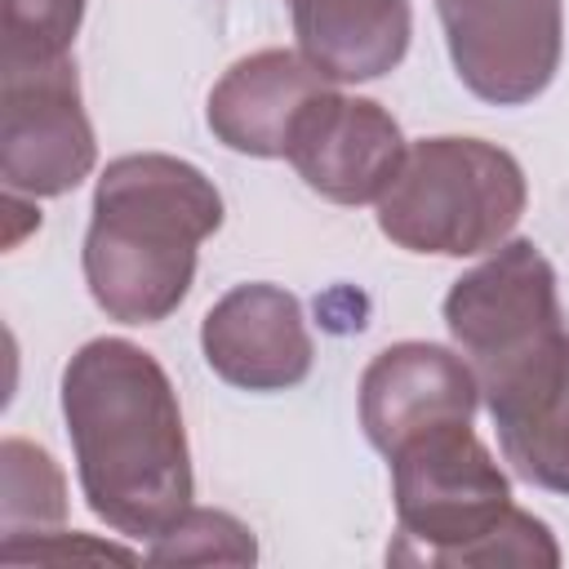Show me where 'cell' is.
Instances as JSON below:
<instances>
[{
    "label": "cell",
    "instance_id": "obj_1",
    "mask_svg": "<svg viewBox=\"0 0 569 569\" xmlns=\"http://www.w3.org/2000/svg\"><path fill=\"white\" fill-rule=\"evenodd\" d=\"M62 418L89 511L124 533H164L196 493L178 391L129 338H89L62 369Z\"/></svg>",
    "mask_w": 569,
    "mask_h": 569
},
{
    "label": "cell",
    "instance_id": "obj_2",
    "mask_svg": "<svg viewBox=\"0 0 569 569\" xmlns=\"http://www.w3.org/2000/svg\"><path fill=\"white\" fill-rule=\"evenodd\" d=\"M222 227V196L204 169L164 151H133L102 169L84 236V284L120 325L169 320L196 280V249Z\"/></svg>",
    "mask_w": 569,
    "mask_h": 569
},
{
    "label": "cell",
    "instance_id": "obj_3",
    "mask_svg": "<svg viewBox=\"0 0 569 569\" xmlns=\"http://www.w3.org/2000/svg\"><path fill=\"white\" fill-rule=\"evenodd\" d=\"M391 458L396 565H560L551 529L511 502V480L471 431L445 422Z\"/></svg>",
    "mask_w": 569,
    "mask_h": 569
},
{
    "label": "cell",
    "instance_id": "obj_4",
    "mask_svg": "<svg viewBox=\"0 0 569 569\" xmlns=\"http://www.w3.org/2000/svg\"><path fill=\"white\" fill-rule=\"evenodd\" d=\"M529 182L511 151L485 138H418L378 200V231L409 253L471 258L498 249L525 218Z\"/></svg>",
    "mask_w": 569,
    "mask_h": 569
},
{
    "label": "cell",
    "instance_id": "obj_5",
    "mask_svg": "<svg viewBox=\"0 0 569 569\" xmlns=\"http://www.w3.org/2000/svg\"><path fill=\"white\" fill-rule=\"evenodd\" d=\"M445 325L476 382H493L565 333L556 267L533 240H502L445 293Z\"/></svg>",
    "mask_w": 569,
    "mask_h": 569
},
{
    "label": "cell",
    "instance_id": "obj_6",
    "mask_svg": "<svg viewBox=\"0 0 569 569\" xmlns=\"http://www.w3.org/2000/svg\"><path fill=\"white\" fill-rule=\"evenodd\" d=\"M98 160L71 53L49 62H4L0 178L9 196H67Z\"/></svg>",
    "mask_w": 569,
    "mask_h": 569
},
{
    "label": "cell",
    "instance_id": "obj_7",
    "mask_svg": "<svg viewBox=\"0 0 569 569\" xmlns=\"http://www.w3.org/2000/svg\"><path fill=\"white\" fill-rule=\"evenodd\" d=\"M458 80L493 102H533L560 71L565 4L560 0H436Z\"/></svg>",
    "mask_w": 569,
    "mask_h": 569
},
{
    "label": "cell",
    "instance_id": "obj_8",
    "mask_svg": "<svg viewBox=\"0 0 569 569\" xmlns=\"http://www.w3.org/2000/svg\"><path fill=\"white\" fill-rule=\"evenodd\" d=\"M405 133L382 102L325 89L298 116L284 160L325 200L369 204L382 200L405 164Z\"/></svg>",
    "mask_w": 569,
    "mask_h": 569
},
{
    "label": "cell",
    "instance_id": "obj_9",
    "mask_svg": "<svg viewBox=\"0 0 569 569\" xmlns=\"http://www.w3.org/2000/svg\"><path fill=\"white\" fill-rule=\"evenodd\" d=\"M476 405V369L440 342H391L360 373V427L378 453H396L431 427L471 422Z\"/></svg>",
    "mask_w": 569,
    "mask_h": 569
},
{
    "label": "cell",
    "instance_id": "obj_10",
    "mask_svg": "<svg viewBox=\"0 0 569 569\" xmlns=\"http://www.w3.org/2000/svg\"><path fill=\"white\" fill-rule=\"evenodd\" d=\"M209 369L240 391H284L311 373L316 347L289 289L253 280L222 293L200 320Z\"/></svg>",
    "mask_w": 569,
    "mask_h": 569
},
{
    "label": "cell",
    "instance_id": "obj_11",
    "mask_svg": "<svg viewBox=\"0 0 569 569\" xmlns=\"http://www.w3.org/2000/svg\"><path fill=\"white\" fill-rule=\"evenodd\" d=\"M520 480L569 493V333L480 387Z\"/></svg>",
    "mask_w": 569,
    "mask_h": 569
},
{
    "label": "cell",
    "instance_id": "obj_12",
    "mask_svg": "<svg viewBox=\"0 0 569 569\" xmlns=\"http://www.w3.org/2000/svg\"><path fill=\"white\" fill-rule=\"evenodd\" d=\"M329 80L293 49H258L222 71L209 89L204 120L213 138L240 156H284L289 133L311 98H320Z\"/></svg>",
    "mask_w": 569,
    "mask_h": 569
},
{
    "label": "cell",
    "instance_id": "obj_13",
    "mask_svg": "<svg viewBox=\"0 0 569 569\" xmlns=\"http://www.w3.org/2000/svg\"><path fill=\"white\" fill-rule=\"evenodd\" d=\"M298 53L333 84L378 80L400 67L413 13L409 0H284Z\"/></svg>",
    "mask_w": 569,
    "mask_h": 569
},
{
    "label": "cell",
    "instance_id": "obj_14",
    "mask_svg": "<svg viewBox=\"0 0 569 569\" xmlns=\"http://www.w3.org/2000/svg\"><path fill=\"white\" fill-rule=\"evenodd\" d=\"M0 462H4V542L13 538H40L49 525H62L67 516V489H62V471L49 458V449L9 436L0 445Z\"/></svg>",
    "mask_w": 569,
    "mask_h": 569
},
{
    "label": "cell",
    "instance_id": "obj_15",
    "mask_svg": "<svg viewBox=\"0 0 569 569\" xmlns=\"http://www.w3.org/2000/svg\"><path fill=\"white\" fill-rule=\"evenodd\" d=\"M147 556L156 565H253L258 542L236 516L213 507H187L164 533L151 538Z\"/></svg>",
    "mask_w": 569,
    "mask_h": 569
},
{
    "label": "cell",
    "instance_id": "obj_16",
    "mask_svg": "<svg viewBox=\"0 0 569 569\" xmlns=\"http://www.w3.org/2000/svg\"><path fill=\"white\" fill-rule=\"evenodd\" d=\"M84 0H4V62L67 58Z\"/></svg>",
    "mask_w": 569,
    "mask_h": 569
}]
</instances>
